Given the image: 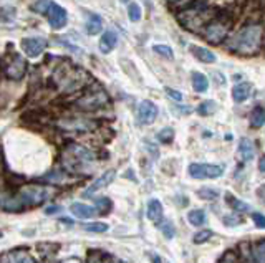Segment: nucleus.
<instances>
[{
  "label": "nucleus",
  "mask_w": 265,
  "mask_h": 263,
  "mask_svg": "<svg viewBox=\"0 0 265 263\" xmlns=\"http://www.w3.org/2000/svg\"><path fill=\"white\" fill-rule=\"evenodd\" d=\"M225 197H227V199H225V201H227V204L234 209V212L244 214V212H249V210H250V205H249V204H245V202H242L240 199L234 197V196H230V194H227V196H225Z\"/></svg>",
  "instance_id": "nucleus-26"
},
{
  "label": "nucleus",
  "mask_w": 265,
  "mask_h": 263,
  "mask_svg": "<svg viewBox=\"0 0 265 263\" xmlns=\"http://www.w3.org/2000/svg\"><path fill=\"white\" fill-rule=\"evenodd\" d=\"M0 209L4 212H10V214H17L25 210L27 207L22 202V199L19 197V194L9 192V191H0Z\"/></svg>",
  "instance_id": "nucleus-11"
},
{
  "label": "nucleus",
  "mask_w": 265,
  "mask_h": 263,
  "mask_svg": "<svg viewBox=\"0 0 265 263\" xmlns=\"http://www.w3.org/2000/svg\"><path fill=\"white\" fill-rule=\"evenodd\" d=\"M56 128L65 133H90L98 128V123L86 116H61L56 119Z\"/></svg>",
  "instance_id": "nucleus-7"
},
{
  "label": "nucleus",
  "mask_w": 265,
  "mask_h": 263,
  "mask_svg": "<svg viewBox=\"0 0 265 263\" xmlns=\"http://www.w3.org/2000/svg\"><path fill=\"white\" fill-rule=\"evenodd\" d=\"M128 17L131 22H139L141 17H143V10H141V7L138 4H129L128 7Z\"/></svg>",
  "instance_id": "nucleus-32"
},
{
  "label": "nucleus",
  "mask_w": 265,
  "mask_h": 263,
  "mask_svg": "<svg viewBox=\"0 0 265 263\" xmlns=\"http://www.w3.org/2000/svg\"><path fill=\"white\" fill-rule=\"evenodd\" d=\"M0 237H2V230H0Z\"/></svg>",
  "instance_id": "nucleus-52"
},
{
  "label": "nucleus",
  "mask_w": 265,
  "mask_h": 263,
  "mask_svg": "<svg viewBox=\"0 0 265 263\" xmlns=\"http://www.w3.org/2000/svg\"><path fill=\"white\" fill-rule=\"evenodd\" d=\"M61 222H65V224H68V225H73V220L71 219H61Z\"/></svg>",
  "instance_id": "nucleus-48"
},
{
  "label": "nucleus",
  "mask_w": 265,
  "mask_h": 263,
  "mask_svg": "<svg viewBox=\"0 0 265 263\" xmlns=\"http://www.w3.org/2000/svg\"><path fill=\"white\" fill-rule=\"evenodd\" d=\"M188 220H189V224L194 225V227L204 225L206 224V212L202 209L191 210V212L188 214Z\"/></svg>",
  "instance_id": "nucleus-27"
},
{
  "label": "nucleus",
  "mask_w": 265,
  "mask_h": 263,
  "mask_svg": "<svg viewBox=\"0 0 265 263\" xmlns=\"http://www.w3.org/2000/svg\"><path fill=\"white\" fill-rule=\"evenodd\" d=\"M113 263H125V261H121V260H115V261H113Z\"/></svg>",
  "instance_id": "nucleus-49"
},
{
  "label": "nucleus",
  "mask_w": 265,
  "mask_h": 263,
  "mask_svg": "<svg viewBox=\"0 0 265 263\" xmlns=\"http://www.w3.org/2000/svg\"><path fill=\"white\" fill-rule=\"evenodd\" d=\"M63 177H65V174L61 172L60 169H56V170H52V172L47 174L45 177H42V179L48 181V182H61V181H63Z\"/></svg>",
  "instance_id": "nucleus-39"
},
{
  "label": "nucleus",
  "mask_w": 265,
  "mask_h": 263,
  "mask_svg": "<svg viewBox=\"0 0 265 263\" xmlns=\"http://www.w3.org/2000/svg\"><path fill=\"white\" fill-rule=\"evenodd\" d=\"M115 177H116V170H106L105 174H101L97 181L93 182L92 186L90 187H86L83 191V197H92L95 192H98L100 189H103V187H106V186H110L113 181H115Z\"/></svg>",
  "instance_id": "nucleus-16"
},
{
  "label": "nucleus",
  "mask_w": 265,
  "mask_h": 263,
  "mask_svg": "<svg viewBox=\"0 0 265 263\" xmlns=\"http://www.w3.org/2000/svg\"><path fill=\"white\" fill-rule=\"evenodd\" d=\"M97 161V154L86 146L76 144V142H70L65 146L63 152H61V165L68 170V172H81L84 167Z\"/></svg>",
  "instance_id": "nucleus-3"
},
{
  "label": "nucleus",
  "mask_w": 265,
  "mask_h": 263,
  "mask_svg": "<svg viewBox=\"0 0 265 263\" xmlns=\"http://www.w3.org/2000/svg\"><path fill=\"white\" fill-rule=\"evenodd\" d=\"M263 43V27L260 24H247L227 40V50L242 56L257 55Z\"/></svg>",
  "instance_id": "nucleus-1"
},
{
  "label": "nucleus",
  "mask_w": 265,
  "mask_h": 263,
  "mask_svg": "<svg viewBox=\"0 0 265 263\" xmlns=\"http://www.w3.org/2000/svg\"><path fill=\"white\" fill-rule=\"evenodd\" d=\"M50 0H38V2H35L32 5V10L35 14H40V15H43V14H47V10H48V7H50Z\"/></svg>",
  "instance_id": "nucleus-34"
},
{
  "label": "nucleus",
  "mask_w": 265,
  "mask_h": 263,
  "mask_svg": "<svg viewBox=\"0 0 265 263\" xmlns=\"http://www.w3.org/2000/svg\"><path fill=\"white\" fill-rule=\"evenodd\" d=\"M60 210H61L60 205H50V207L45 209V214H47V215H55V214H58Z\"/></svg>",
  "instance_id": "nucleus-44"
},
{
  "label": "nucleus",
  "mask_w": 265,
  "mask_h": 263,
  "mask_svg": "<svg viewBox=\"0 0 265 263\" xmlns=\"http://www.w3.org/2000/svg\"><path fill=\"white\" fill-rule=\"evenodd\" d=\"M230 28H232V19L227 15H216L214 19L201 30L202 38L211 45H219L227 38Z\"/></svg>",
  "instance_id": "nucleus-6"
},
{
  "label": "nucleus",
  "mask_w": 265,
  "mask_h": 263,
  "mask_svg": "<svg viewBox=\"0 0 265 263\" xmlns=\"http://www.w3.org/2000/svg\"><path fill=\"white\" fill-rule=\"evenodd\" d=\"M17 194H19L25 207H37V205H42L50 197V189L40 184H27L22 186Z\"/></svg>",
  "instance_id": "nucleus-8"
},
{
  "label": "nucleus",
  "mask_w": 265,
  "mask_h": 263,
  "mask_svg": "<svg viewBox=\"0 0 265 263\" xmlns=\"http://www.w3.org/2000/svg\"><path fill=\"white\" fill-rule=\"evenodd\" d=\"M118 43V33L113 30H106L100 40V51L101 53H110Z\"/></svg>",
  "instance_id": "nucleus-18"
},
{
  "label": "nucleus",
  "mask_w": 265,
  "mask_h": 263,
  "mask_svg": "<svg viewBox=\"0 0 265 263\" xmlns=\"http://www.w3.org/2000/svg\"><path fill=\"white\" fill-rule=\"evenodd\" d=\"M166 95L169 96V98H172L174 101H178V103H181V101H183V95L179 93V91L172 90V88H166Z\"/></svg>",
  "instance_id": "nucleus-43"
},
{
  "label": "nucleus",
  "mask_w": 265,
  "mask_h": 263,
  "mask_svg": "<svg viewBox=\"0 0 265 263\" xmlns=\"http://www.w3.org/2000/svg\"><path fill=\"white\" fill-rule=\"evenodd\" d=\"M153 50L156 51L157 55L166 56V58H169V60H172V58H174L172 50H171V47H167V45H154Z\"/></svg>",
  "instance_id": "nucleus-35"
},
{
  "label": "nucleus",
  "mask_w": 265,
  "mask_h": 263,
  "mask_svg": "<svg viewBox=\"0 0 265 263\" xmlns=\"http://www.w3.org/2000/svg\"><path fill=\"white\" fill-rule=\"evenodd\" d=\"M249 123L252 128H262L265 124V108H253L252 113H250V118H249Z\"/></svg>",
  "instance_id": "nucleus-24"
},
{
  "label": "nucleus",
  "mask_w": 265,
  "mask_h": 263,
  "mask_svg": "<svg viewBox=\"0 0 265 263\" xmlns=\"http://www.w3.org/2000/svg\"><path fill=\"white\" fill-rule=\"evenodd\" d=\"M258 192H265V186L262 187V191H258Z\"/></svg>",
  "instance_id": "nucleus-50"
},
{
  "label": "nucleus",
  "mask_w": 265,
  "mask_h": 263,
  "mask_svg": "<svg viewBox=\"0 0 265 263\" xmlns=\"http://www.w3.org/2000/svg\"><path fill=\"white\" fill-rule=\"evenodd\" d=\"M193 88L197 91V93H204L209 88V81H207L206 75H202L199 71L193 73Z\"/></svg>",
  "instance_id": "nucleus-25"
},
{
  "label": "nucleus",
  "mask_w": 265,
  "mask_h": 263,
  "mask_svg": "<svg viewBox=\"0 0 265 263\" xmlns=\"http://www.w3.org/2000/svg\"><path fill=\"white\" fill-rule=\"evenodd\" d=\"M70 210L71 214L78 217V219H92V217H95L98 214L97 207H92V205H86V204H81V202H73L70 205Z\"/></svg>",
  "instance_id": "nucleus-17"
},
{
  "label": "nucleus",
  "mask_w": 265,
  "mask_h": 263,
  "mask_svg": "<svg viewBox=\"0 0 265 263\" xmlns=\"http://www.w3.org/2000/svg\"><path fill=\"white\" fill-rule=\"evenodd\" d=\"M83 228L86 232H93V233H103L108 230V224L105 222H92V224H84Z\"/></svg>",
  "instance_id": "nucleus-30"
},
{
  "label": "nucleus",
  "mask_w": 265,
  "mask_h": 263,
  "mask_svg": "<svg viewBox=\"0 0 265 263\" xmlns=\"http://www.w3.org/2000/svg\"><path fill=\"white\" fill-rule=\"evenodd\" d=\"M211 237H212L211 230H202V232H197L196 235L193 237V242L197 243V245H201V243H206Z\"/></svg>",
  "instance_id": "nucleus-38"
},
{
  "label": "nucleus",
  "mask_w": 265,
  "mask_h": 263,
  "mask_svg": "<svg viewBox=\"0 0 265 263\" xmlns=\"http://www.w3.org/2000/svg\"><path fill=\"white\" fill-rule=\"evenodd\" d=\"M167 2H178V0H167Z\"/></svg>",
  "instance_id": "nucleus-51"
},
{
  "label": "nucleus",
  "mask_w": 265,
  "mask_h": 263,
  "mask_svg": "<svg viewBox=\"0 0 265 263\" xmlns=\"http://www.w3.org/2000/svg\"><path fill=\"white\" fill-rule=\"evenodd\" d=\"M0 263H37V260L28 253L27 248H15L0 255Z\"/></svg>",
  "instance_id": "nucleus-15"
},
{
  "label": "nucleus",
  "mask_w": 265,
  "mask_h": 263,
  "mask_svg": "<svg viewBox=\"0 0 265 263\" xmlns=\"http://www.w3.org/2000/svg\"><path fill=\"white\" fill-rule=\"evenodd\" d=\"M217 15V10L202 7V5H196V7L184 9L183 12L178 14V20L183 27L193 32H201L209 22Z\"/></svg>",
  "instance_id": "nucleus-5"
},
{
  "label": "nucleus",
  "mask_w": 265,
  "mask_h": 263,
  "mask_svg": "<svg viewBox=\"0 0 265 263\" xmlns=\"http://www.w3.org/2000/svg\"><path fill=\"white\" fill-rule=\"evenodd\" d=\"M84 30H86L88 35H98V33L103 30V19L97 14H90L88 20L84 24Z\"/></svg>",
  "instance_id": "nucleus-20"
},
{
  "label": "nucleus",
  "mask_w": 265,
  "mask_h": 263,
  "mask_svg": "<svg viewBox=\"0 0 265 263\" xmlns=\"http://www.w3.org/2000/svg\"><path fill=\"white\" fill-rule=\"evenodd\" d=\"M239 154L244 161H252L253 156H255V146H253V142L247 138H242L239 142Z\"/></svg>",
  "instance_id": "nucleus-22"
},
{
  "label": "nucleus",
  "mask_w": 265,
  "mask_h": 263,
  "mask_svg": "<svg viewBox=\"0 0 265 263\" xmlns=\"http://www.w3.org/2000/svg\"><path fill=\"white\" fill-rule=\"evenodd\" d=\"M250 93H252V86L249 83H239L232 88V98L235 103L245 101L250 96Z\"/></svg>",
  "instance_id": "nucleus-23"
},
{
  "label": "nucleus",
  "mask_w": 265,
  "mask_h": 263,
  "mask_svg": "<svg viewBox=\"0 0 265 263\" xmlns=\"http://www.w3.org/2000/svg\"><path fill=\"white\" fill-rule=\"evenodd\" d=\"M252 253L257 263H265V238L255 243V248H253Z\"/></svg>",
  "instance_id": "nucleus-31"
},
{
  "label": "nucleus",
  "mask_w": 265,
  "mask_h": 263,
  "mask_svg": "<svg viewBox=\"0 0 265 263\" xmlns=\"http://www.w3.org/2000/svg\"><path fill=\"white\" fill-rule=\"evenodd\" d=\"M86 71L81 70V68H76L73 65H61L52 75V84L60 93L71 95L75 91L83 90V86L86 84Z\"/></svg>",
  "instance_id": "nucleus-2"
},
{
  "label": "nucleus",
  "mask_w": 265,
  "mask_h": 263,
  "mask_svg": "<svg viewBox=\"0 0 265 263\" xmlns=\"http://www.w3.org/2000/svg\"><path fill=\"white\" fill-rule=\"evenodd\" d=\"M224 174L222 165L216 164H191L189 176L194 179H217Z\"/></svg>",
  "instance_id": "nucleus-10"
},
{
  "label": "nucleus",
  "mask_w": 265,
  "mask_h": 263,
  "mask_svg": "<svg viewBox=\"0 0 265 263\" xmlns=\"http://www.w3.org/2000/svg\"><path fill=\"white\" fill-rule=\"evenodd\" d=\"M47 19H48V24L53 30H61L66 22H68V15H66V10L61 7L58 4H50V7L47 10Z\"/></svg>",
  "instance_id": "nucleus-13"
},
{
  "label": "nucleus",
  "mask_w": 265,
  "mask_h": 263,
  "mask_svg": "<svg viewBox=\"0 0 265 263\" xmlns=\"http://www.w3.org/2000/svg\"><path fill=\"white\" fill-rule=\"evenodd\" d=\"M110 105V95L101 86H90L73 101V108L81 113H97Z\"/></svg>",
  "instance_id": "nucleus-4"
},
{
  "label": "nucleus",
  "mask_w": 265,
  "mask_h": 263,
  "mask_svg": "<svg viewBox=\"0 0 265 263\" xmlns=\"http://www.w3.org/2000/svg\"><path fill=\"white\" fill-rule=\"evenodd\" d=\"M252 220L255 222V225L258 228H265V215L255 212V214H252Z\"/></svg>",
  "instance_id": "nucleus-42"
},
{
  "label": "nucleus",
  "mask_w": 265,
  "mask_h": 263,
  "mask_svg": "<svg viewBox=\"0 0 265 263\" xmlns=\"http://www.w3.org/2000/svg\"><path fill=\"white\" fill-rule=\"evenodd\" d=\"M20 47L28 58H37V56H40L45 51V48H47V40L42 37H27L22 40Z\"/></svg>",
  "instance_id": "nucleus-12"
},
{
  "label": "nucleus",
  "mask_w": 265,
  "mask_h": 263,
  "mask_svg": "<svg viewBox=\"0 0 265 263\" xmlns=\"http://www.w3.org/2000/svg\"><path fill=\"white\" fill-rule=\"evenodd\" d=\"M95 205H97L98 214H108L111 210V201L108 197H100L95 199Z\"/></svg>",
  "instance_id": "nucleus-29"
},
{
  "label": "nucleus",
  "mask_w": 265,
  "mask_h": 263,
  "mask_svg": "<svg viewBox=\"0 0 265 263\" xmlns=\"http://www.w3.org/2000/svg\"><path fill=\"white\" fill-rule=\"evenodd\" d=\"M258 170H260V172H265V156H262L260 161H258Z\"/></svg>",
  "instance_id": "nucleus-45"
},
{
  "label": "nucleus",
  "mask_w": 265,
  "mask_h": 263,
  "mask_svg": "<svg viewBox=\"0 0 265 263\" xmlns=\"http://www.w3.org/2000/svg\"><path fill=\"white\" fill-rule=\"evenodd\" d=\"M159 228L162 230V233H164V237H166L167 240H171V238L174 237V225H172V222H169V220L161 222Z\"/></svg>",
  "instance_id": "nucleus-36"
},
{
  "label": "nucleus",
  "mask_w": 265,
  "mask_h": 263,
  "mask_svg": "<svg viewBox=\"0 0 265 263\" xmlns=\"http://www.w3.org/2000/svg\"><path fill=\"white\" fill-rule=\"evenodd\" d=\"M61 263H81L80 258H68V260H63Z\"/></svg>",
  "instance_id": "nucleus-47"
},
{
  "label": "nucleus",
  "mask_w": 265,
  "mask_h": 263,
  "mask_svg": "<svg viewBox=\"0 0 265 263\" xmlns=\"http://www.w3.org/2000/svg\"><path fill=\"white\" fill-rule=\"evenodd\" d=\"M138 123L139 124H151L157 118V106L151 101H141L138 105Z\"/></svg>",
  "instance_id": "nucleus-14"
},
{
  "label": "nucleus",
  "mask_w": 265,
  "mask_h": 263,
  "mask_svg": "<svg viewBox=\"0 0 265 263\" xmlns=\"http://www.w3.org/2000/svg\"><path fill=\"white\" fill-rule=\"evenodd\" d=\"M217 110V105L214 101H204L201 103L199 108H197V113L201 114V116H209V114H214Z\"/></svg>",
  "instance_id": "nucleus-28"
},
{
  "label": "nucleus",
  "mask_w": 265,
  "mask_h": 263,
  "mask_svg": "<svg viewBox=\"0 0 265 263\" xmlns=\"http://www.w3.org/2000/svg\"><path fill=\"white\" fill-rule=\"evenodd\" d=\"M191 53H193L197 58V61H201V63H214L216 61V55H214L209 48L193 45V47H191Z\"/></svg>",
  "instance_id": "nucleus-21"
},
{
  "label": "nucleus",
  "mask_w": 265,
  "mask_h": 263,
  "mask_svg": "<svg viewBox=\"0 0 265 263\" xmlns=\"http://www.w3.org/2000/svg\"><path fill=\"white\" fill-rule=\"evenodd\" d=\"M174 139V129L172 128H164L157 133V141H161L162 144H169Z\"/></svg>",
  "instance_id": "nucleus-33"
},
{
  "label": "nucleus",
  "mask_w": 265,
  "mask_h": 263,
  "mask_svg": "<svg viewBox=\"0 0 265 263\" xmlns=\"http://www.w3.org/2000/svg\"><path fill=\"white\" fill-rule=\"evenodd\" d=\"M149 256H151V261H153V263H162V261H161V258H159V255L151 253Z\"/></svg>",
  "instance_id": "nucleus-46"
},
{
  "label": "nucleus",
  "mask_w": 265,
  "mask_h": 263,
  "mask_svg": "<svg viewBox=\"0 0 265 263\" xmlns=\"http://www.w3.org/2000/svg\"><path fill=\"white\" fill-rule=\"evenodd\" d=\"M84 263H105V255L101 251H90Z\"/></svg>",
  "instance_id": "nucleus-40"
},
{
  "label": "nucleus",
  "mask_w": 265,
  "mask_h": 263,
  "mask_svg": "<svg viewBox=\"0 0 265 263\" xmlns=\"http://www.w3.org/2000/svg\"><path fill=\"white\" fill-rule=\"evenodd\" d=\"M148 219L153 222V224H156L157 227H159V224L162 222V205L161 202L157 201V199H151V201L148 202Z\"/></svg>",
  "instance_id": "nucleus-19"
},
{
  "label": "nucleus",
  "mask_w": 265,
  "mask_h": 263,
  "mask_svg": "<svg viewBox=\"0 0 265 263\" xmlns=\"http://www.w3.org/2000/svg\"><path fill=\"white\" fill-rule=\"evenodd\" d=\"M197 194H199L201 199H206V201H214V199L219 197V192L217 191H214V189H207V187L201 189V191L197 192Z\"/></svg>",
  "instance_id": "nucleus-37"
},
{
  "label": "nucleus",
  "mask_w": 265,
  "mask_h": 263,
  "mask_svg": "<svg viewBox=\"0 0 265 263\" xmlns=\"http://www.w3.org/2000/svg\"><path fill=\"white\" fill-rule=\"evenodd\" d=\"M28 70V63L24 56H20L19 53L10 55L7 60H5L4 65V75L5 78L14 79V81H19L25 76V73Z\"/></svg>",
  "instance_id": "nucleus-9"
},
{
  "label": "nucleus",
  "mask_w": 265,
  "mask_h": 263,
  "mask_svg": "<svg viewBox=\"0 0 265 263\" xmlns=\"http://www.w3.org/2000/svg\"><path fill=\"white\" fill-rule=\"evenodd\" d=\"M240 219L239 217H234V215H227V217H224V224L227 225V227H237L240 224Z\"/></svg>",
  "instance_id": "nucleus-41"
}]
</instances>
